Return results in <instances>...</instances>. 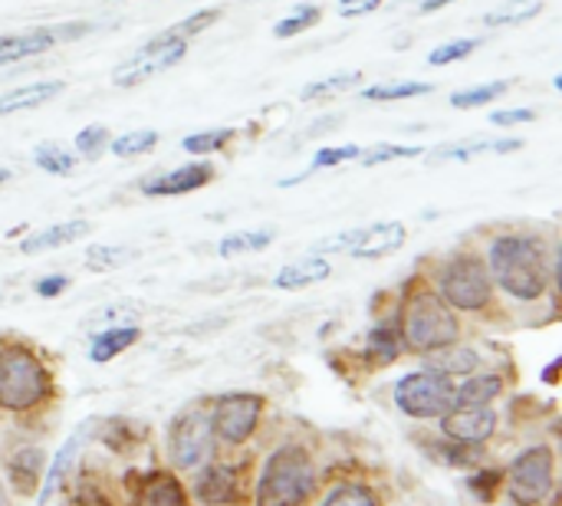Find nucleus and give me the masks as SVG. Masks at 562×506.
Here are the masks:
<instances>
[{
    "mask_svg": "<svg viewBox=\"0 0 562 506\" xmlns=\"http://www.w3.org/2000/svg\"><path fill=\"white\" fill-rule=\"evenodd\" d=\"M128 260V250L122 247H89L86 250V267L89 270H112Z\"/></svg>",
    "mask_w": 562,
    "mask_h": 506,
    "instance_id": "39",
    "label": "nucleus"
},
{
    "mask_svg": "<svg viewBox=\"0 0 562 506\" xmlns=\"http://www.w3.org/2000/svg\"><path fill=\"white\" fill-rule=\"evenodd\" d=\"M359 72H336V76H329V79H316V82H310L303 92H300V99L303 102H316V99H333V95H342L346 89H352V86H359Z\"/></svg>",
    "mask_w": 562,
    "mask_h": 506,
    "instance_id": "29",
    "label": "nucleus"
},
{
    "mask_svg": "<svg viewBox=\"0 0 562 506\" xmlns=\"http://www.w3.org/2000/svg\"><path fill=\"white\" fill-rule=\"evenodd\" d=\"M273 244V230H240V234H231L217 244V254L221 257H237V254H254V250H263Z\"/></svg>",
    "mask_w": 562,
    "mask_h": 506,
    "instance_id": "27",
    "label": "nucleus"
},
{
    "mask_svg": "<svg viewBox=\"0 0 562 506\" xmlns=\"http://www.w3.org/2000/svg\"><path fill=\"white\" fill-rule=\"evenodd\" d=\"M501 392H504L501 375H477L461 389H454V405H491Z\"/></svg>",
    "mask_w": 562,
    "mask_h": 506,
    "instance_id": "25",
    "label": "nucleus"
},
{
    "mask_svg": "<svg viewBox=\"0 0 562 506\" xmlns=\"http://www.w3.org/2000/svg\"><path fill=\"white\" fill-rule=\"evenodd\" d=\"M323 506H379V497L362 484H342L326 497Z\"/></svg>",
    "mask_w": 562,
    "mask_h": 506,
    "instance_id": "34",
    "label": "nucleus"
},
{
    "mask_svg": "<svg viewBox=\"0 0 562 506\" xmlns=\"http://www.w3.org/2000/svg\"><path fill=\"white\" fill-rule=\"evenodd\" d=\"M49 46H53V33H46V30L20 33V36H0V66L26 59V56H36V53H43Z\"/></svg>",
    "mask_w": 562,
    "mask_h": 506,
    "instance_id": "21",
    "label": "nucleus"
},
{
    "mask_svg": "<svg viewBox=\"0 0 562 506\" xmlns=\"http://www.w3.org/2000/svg\"><path fill=\"white\" fill-rule=\"evenodd\" d=\"M33 161H36V168H43L46 175H69L72 165H76L72 155H66L63 148H56V145H49V142H46V145H36Z\"/></svg>",
    "mask_w": 562,
    "mask_h": 506,
    "instance_id": "32",
    "label": "nucleus"
},
{
    "mask_svg": "<svg viewBox=\"0 0 562 506\" xmlns=\"http://www.w3.org/2000/svg\"><path fill=\"white\" fill-rule=\"evenodd\" d=\"M10 471V484L20 491V494H36V484H40V471H43V454L36 448H23L10 458L7 464Z\"/></svg>",
    "mask_w": 562,
    "mask_h": 506,
    "instance_id": "20",
    "label": "nucleus"
},
{
    "mask_svg": "<svg viewBox=\"0 0 562 506\" xmlns=\"http://www.w3.org/2000/svg\"><path fill=\"white\" fill-rule=\"evenodd\" d=\"M537 119V112L533 109H504V112H494L491 115V122L494 125H520V122H533Z\"/></svg>",
    "mask_w": 562,
    "mask_h": 506,
    "instance_id": "43",
    "label": "nucleus"
},
{
    "mask_svg": "<svg viewBox=\"0 0 562 506\" xmlns=\"http://www.w3.org/2000/svg\"><path fill=\"white\" fill-rule=\"evenodd\" d=\"M263 402L257 395H224L211 412V428L227 445H244L260 421Z\"/></svg>",
    "mask_w": 562,
    "mask_h": 506,
    "instance_id": "11",
    "label": "nucleus"
},
{
    "mask_svg": "<svg viewBox=\"0 0 562 506\" xmlns=\"http://www.w3.org/2000/svg\"><path fill=\"white\" fill-rule=\"evenodd\" d=\"M217 20V10H204V13H194L191 20H184V23H178V26H171L178 36H188V33H201L204 26H211Z\"/></svg>",
    "mask_w": 562,
    "mask_h": 506,
    "instance_id": "42",
    "label": "nucleus"
},
{
    "mask_svg": "<svg viewBox=\"0 0 562 506\" xmlns=\"http://www.w3.org/2000/svg\"><path fill=\"white\" fill-rule=\"evenodd\" d=\"M7 178H10V171H3V168H0V184H3Z\"/></svg>",
    "mask_w": 562,
    "mask_h": 506,
    "instance_id": "48",
    "label": "nucleus"
},
{
    "mask_svg": "<svg viewBox=\"0 0 562 506\" xmlns=\"http://www.w3.org/2000/svg\"><path fill=\"white\" fill-rule=\"evenodd\" d=\"M66 286H69V280L56 273V277H46V280H40V283H36V293H40L43 300H53V296H59Z\"/></svg>",
    "mask_w": 562,
    "mask_h": 506,
    "instance_id": "45",
    "label": "nucleus"
},
{
    "mask_svg": "<svg viewBox=\"0 0 562 506\" xmlns=\"http://www.w3.org/2000/svg\"><path fill=\"white\" fill-rule=\"evenodd\" d=\"M402 342L415 352H435L458 342V319L435 293H415L402 313Z\"/></svg>",
    "mask_w": 562,
    "mask_h": 506,
    "instance_id": "3",
    "label": "nucleus"
},
{
    "mask_svg": "<svg viewBox=\"0 0 562 506\" xmlns=\"http://www.w3.org/2000/svg\"><path fill=\"white\" fill-rule=\"evenodd\" d=\"M135 506H188V497L171 474H148L138 487Z\"/></svg>",
    "mask_w": 562,
    "mask_h": 506,
    "instance_id": "17",
    "label": "nucleus"
},
{
    "mask_svg": "<svg viewBox=\"0 0 562 506\" xmlns=\"http://www.w3.org/2000/svg\"><path fill=\"white\" fill-rule=\"evenodd\" d=\"M497 415L487 405H454L441 415V431L458 445H481L494 435Z\"/></svg>",
    "mask_w": 562,
    "mask_h": 506,
    "instance_id": "12",
    "label": "nucleus"
},
{
    "mask_svg": "<svg viewBox=\"0 0 562 506\" xmlns=\"http://www.w3.org/2000/svg\"><path fill=\"white\" fill-rule=\"evenodd\" d=\"M491 270L494 280L517 300H540L547 290V260L543 247L533 237H501L491 247Z\"/></svg>",
    "mask_w": 562,
    "mask_h": 506,
    "instance_id": "1",
    "label": "nucleus"
},
{
    "mask_svg": "<svg viewBox=\"0 0 562 506\" xmlns=\"http://www.w3.org/2000/svg\"><path fill=\"white\" fill-rule=\"evenodd\" d=\"M507 89H510V82H487V86H474V89L454 92V95H451V105H454V109H477V105H487V102L501 99Z\"/></svg>",
    "mask_w": 562,
    "mask_h": 506,
    "instance_id": "31",
    "label": "nucleus"
},
{
    "mask_svg": "<svg viewBox=\"0 0 562 506\" xmlns=\"http://www.w3.org/2000/svg\"><path fill=\"white\" fill-rule=\"evenodd\" d=\"M316 487L313 461L303 448L286 445L270 454L260 487H257V506H303Z\"/></svg>",
    "mask_w": 562,
    "mask_h": 506,
    "instance_id": "2",
    "label": "nucleus"
},
{
    "mask_svg": "<svg viewBox=\"0 0 562 506\" xmlns=\"http://www.w3.org/2000/svg\"><path fill=\"white\" fill-rule=\"evenodd\" d=\"M379 7H382V0H339L342 16H366V13H372Z\"/></svg>",
    "mask_w": 562,
    "mask_h": 506,
    "instance_id": "44",
    "label": "nucleus"
},
{
    "mask_svg": "<svg viewBox=\"0 0 562 506\" xmlns=\"http://www.w3.org/2000/svg\"><path fill=\"white\" fill-rule=\"evenodd\" d=\"M445 349H448V346H445ZM477 366H481V359H477L474 349H448V352L435 349V356L428 359V369L438 372V375H448V379L468 375V372H474Z\"/></svg>",
    "mask_w": 562,
    "mask_h": 506,
    "instance_id": "23",
    "label": "nucleus"
},
{
    "mask_svg": "<svg viewBox=\"0 0 562 506\" xmlns=\"http://www.w3.org/2000/svg\"><path fill=\"white\" fill-rule=\"evenodd\" d=\"M517 148H524L520 138H468V142L438 148L428 161H468V158H474V155H487V151H517Z\"/></svg>",
    "mask_w": 562,
    "mask_h": 506,
    "instance_id": "15",
    "label": "nucleus"
},
{
    "mask_svg": "<svg viewBox=\"0 0 562 506\" xmlns=\"http://www.w3.org/2000/svg\"><path fill=\"white\" fill-rule=\"evenodd\" d=\"M316 20H319V7L306 3V7L293 10L290 16H283V20L277 23V36H296V33L310 30V26H313Z\"/></svg>",
    "mask_w": 562,
    "mask_h": 506,
    "instance_id": "37",
    "label": "nucleus"
},
{
    "mask_svg": "<svg viewBox=\"0 0 562 506\" xmlns=\"http://www.w3.org/2000/svg\"><path fill=\"white\" fill-rule=\"evenodd\" d=\"M405 237H408L405 224L385 221V224H369V227H356V230H346L339 237H329L316 250H339V254H349L359 260H375V257L395 254L405 244Z\"/></svg>",
    "mask_w": 562,
    "mask_h": 506,
    "instance_id": "10",
    "label": "nucleus"
},
{
    "mask_svg": "<svg viewBox=\"0 0 562 506\" xmlns=\"http://www.w3.org/2000/svg\"><path fill=\"white\" fill-rule=\"evenodd\" d=\"M214 178V165L207 161H198V165H184L171 175H161L155 181H145L142 191L151 194V198H171V194H191L198 188H204L207 181Z\"/></svg>",
    "mask_w": 562,
    "mask_h": 506,
    "instance_id": "14",
    "label": "nucleus"
},
{
    "mask_svg": "<svg viewBox=\"0 0 562 506\" xmlns=\"http://www.w3.org/2000/svg\"><path fill=\"white\" fill-rule=\"evenodd\" d=\"M198 484H194V494L198 501L207 506H227L237 501L240 494V471L231 468V464H204L198 468Z\"/></svg>",
    "mask_w": 562,
    "mask_h": 506,
    "instance_id": "13",
    "label": "nucleus"
},
{
    "mask_svg": "<svg viewBox=\"0 0 562 506\" xmlns=\"http://www.w3.org/2000/svg\"><path fill=\"white\" fill-rule=\"evenodd\" d=\"M105 145H109V128H105V125H89V128H82V132L76 135V148H79V155H86V158H95Z\"/></svg>",
    "mask_w": 562,
    "mask_h": 506,
    "instance_id": "40",
    "label": "nucleus"
},
{
    "mask_svg": "<svg viewBox=\"0 0 562 506\" xmlns=\"http://www.w3.org/2000/svg\"><path fill=\"white\" fill-rule=\"evenodd\" d=\"M231 138H234V132H231V128H211V132L188 135V138L181 142V148H184V151H191V155H207V151H221Z\"/></svg>",
    "mask_w": 562,
    "mask_h": 506,
    "instance_id": "33",
    "label": "nucleus"
},
{
    "mask_svg": "<svg viewBox=\"0 0 562 506\" xmlns=\"http://www.w3.org/2000/svg\"><path fill=\"white\" fill-rule=\"evenodd\" d=\"M362 155L359 145H339V148H319L316 158H313V168H333V165H342V161H356Z\"/></svg>",
    "mask_w": 562,
    "mask_h": 506,
    "instance_id": "41",
    "label": "nucleus"
},
{
    "mask_svg": "<svg viewBox=\"0 0 562 506\" xmlns=\"http://www.w3.org/2000/svg\"><path fill=\"white\" fill-rule=\"evenodd\" d=\"M422 148L415 145H375L372 151H362V165L375 168V165H385V161H398V158H418Z\"/></svg>",
    "mask_w": 562,
    "mask_h": 506,
    "instance_id": "36",
    "label": "nucleus"
},
{
    "mask_svg": "<svg viewBox=\"0 0 562 506\" xmlns=\"http://www.w3.org/2000/svg\"><path fill=\"white\" fill-rule=\"evenodd\" d=\"M441 293L448 306L484 310L491 303V273L477 257H454L441 273Z\"/></svg>",
    "mask_w": 562,
    "mask_h": 506,
    "instance_id": "9",
    "label": "nucleus"
},
{
    "mask_svg": "<svg viewBox=\"0 0 562 506\" xmlns=\"http://www.w3.org/2000/svg\"><path fill=\"white\" fill-rule=\"evenodd\" d=\"M557 369H560V362H553V366L547 369V382H550V385L557 382Z\"/></svg>",
    "mask_w": 562,
    "mask_h": 506,
    "instance_id": "47",
    "label": "nucleus"
},
{
    "mask_svg": "<svg viewBox=\"0 0 562 506\" xmlns=\"http://www.w3.org/2000/svg\"><path fill=\"white\" fill-rule=\"evenodd\" d=\"M448 3H454V0H422V10L431 13V10H441V7H448Z\"/></svg>",
    "mask_w": 562,
    "mask_h": 506,
    "instance_id": "46",
    "label": "nucleus"
},
{
    "mask_svg": "<svg viewBox=\"0 0 562 506\" xmlns=\"http://www.w3.org/2000/svg\"><path fill=\"white\" fill-rule=\"evenodd\" d=\"M217 451V435L211 428L207 412H181L171 428H168V454L178 471H198L214 461Z\"/></svg>",
    "mask_w": 562,
    "mask_h": 506,
    "instance_id": "5",
    "label": "nucleus"
},
{
    "mask_svg": "<svg viewBox=\"0 0 562 506\" xmlns=\"http://www.w3.org/2000/svg\"><path fill=\"white\" fill-rule=\"evenodd\" d=\"M155 142H158V132H151V128H135V132L119 135L109 148H112L119 158H135V155L151 151V148H155Z\"/></svg>",
    "mask_w": 562,
    "mask_h": 506,
    "instance_id": "30",
    "label": "nucleus"
},
{
    "mask_svg": "<svg viewBox=\"0 0 562 506\" xmlns=\"http://www.w3.org/2000/svg\"><path fill=\"white\" fill-rule=\"evenodd\" d=\"M49 395V375L40 359L20 346L0 349V405L7 412H30Z\"/></svg>",
    "mask_w": 562,
    "mask_h": 506,
    "instance_id": "4",
    "label": "nucleus"
},
{
    "mask_svg": "<svg viewBox=\"0 0 562 506\" xmlns=\"http://www.w3.org/2000/svg\"><path fill=\"white\" fill-rule=\"evenodd\" d=\"M477 43H481V40H454V43H445V46H438V49L428 53V63H431V66H445V63L464 59V56H471V53L477 49Z\"/></svg>",
    "mask_w": 562,
    "mask_h": 506,
    "instance_id": "38",
    "label": "nucleus"
},
{
    "mask_svg": "<svg viewBox=\"0 0 562 506\" xmlns=\"http://www.w3.org/2000/svg\"><path fill=\"white\" fill-rule=\"evenodd\" d=\"M86 234H89V224H86V221L53 224V227H46V230H40V234H30V237L20 244V250H23V254H40V250H49V247L72 244V240H79V237H86Z\"/></svg>",
    "mask_w": 562,
    "mask_h": 506,
    "instance_id": "18",
    "label": "nucleus"
},
{
    "mask_svg": "<svg viewBox=\"0 0 562 506\" xmlns=\"http://www.w3.org/2000/svg\"><path fill=\"white\" fill-rule=\"evenodd\" d=\"M435 86L431 82H375L362 92L366 102H395V99H415L428 95Z\"/></svg>",
    "mask_w": 562,
    "mask_h": 506,
    "instance_id": "26",
    "label": "nucleus"
},
{
    "mask_svg": "<svg viewBox=\"0 0 562 506\" xmlns=\"http://www.w3.org/2000/svg\"><path fill=\"white\" fill-rule=\"evenodd\" d=\"M333 273V267H329V260H323V257H306L303 263H290V267H283L280 273H277V286L280 290H303V286H313V283H319V280H326Z\"/></svg>",
    "mask_w": 562,
    "mask_h": 506,
    "instance_id": "19",
    "label": "nucleus"
},
{
    "mask_svg": "<svg viewBox=\"0 0 562 506\" xmlns=\"http://www.w3.org/2000/svg\"><path fill=\"white\" fill-rule=\"evenodd\" d=\"M138 326H112V329H105V333H99L95 336V342H92V362H109V359H115L119 352H125L128 346H135L138 342Z\"/></svg>",
    "mask_w": 562,
    "mask_h": 506,
    "instance_id": "22",
    "label": "nucleus"
},
{
    "mask_svg": "<svg viewBox=\"0 0 562 506\" xmlns=\"http://www.w3.org/2000/svg\"><path fill=\"white\" fill-rule=\"evenodd\" d=\"M59 92H63V82H56V79L33 82V86H20V89L0 95V115H13V112H23V109H36V105L56 99Z\"/></svg>",
    "mask_w": 562,
    "mask_h": 506,
    "instance_id": "16",
    "label": "nucleus"
},
{
    "mask_svg": "<svg viewBox=\"0 0 562 506\" xmlns=\"http://www.w3.org/2000/svg\"><path fill=\"white\" fill-rule=\"evenodd\" d=\"M184 53H188V40L178 36L175 30H168V33L148 40L135 56H128V59L112 72V82L122 86V89H132V86H138V82H145V79L165 72V69H171L178 59H184Z\"/></svg>",
    "mask_w": 562,
    "mask_h": 506,
    "instance_id": "8",
    "label": "nucleus"
},
{
    "mask_svg": "<svg viewBox=\"0 0 562 506\" xmlns=\"http://www.w3.org/2000/svg\"><path fill=\"white\" fill-rule=\"evenodd\" d=\"M504 484L517 506L543 504L553 491V451L547 445L527 448L520 458H514L510 471L504 474Z\"/></svg>",
    "mask_w": 562,
    "mask_h": 506,
    "instance_id": "7",
    "label": "nucleus"
},
{
    "mask_svg": "<svg viewBox=\"0 0 562 506\" xmlns=\"http://www.w3.org/2000/svg\"><path fill=\"white\" fill-rule=\"evenodd\" d=\"M540 10H543V0H507V3H501L497 10H491V13L484 16V23H487V26L524 23V20L537 16Z\"/></svg>",
    "mask_w": 562,
    "mask_h": 506,
    "instance_id": "28",
    "label": "nucleus"
},
{
    "mask_svg": "<svg viewBox=\"0 0 562 506\" xmlns=\"http://www.w3.org/2000/svg\"><path fill=\"white\" fill-rule=\"evenodd\" d=\"M395 405L418 421L441 418L445 412L454 408V382L448 375H438L431 369L412 372L395 385Z\"/></svg>",
    "mask_w": 562,
    "mask_h": 506,
    "instance_id": "6",
    "label": "nucleus"
},
{
    "mask_svg": "<svg viewBox=\"0 0 562 506\" xmlns=\"http://www.w3.org/2000/svg\"><path fill=\"white\" fill-rule=\"evenodd\" d=\"M82 438H86V428H79L66 445H63V451L56 454V461H53V468H49V474H46V484H43V491H40V506L49 504V497L59 491V484H63V474L69 471V464H72V458H76V451H79V445H82Z\"/></svg>",
    "mask_w": 562,
    "mask_h": 506,
    "instance_id": "24",
    "label": "nucleus"
},
{
    "mask_svg": "<svg viewBox=\"0 0 562 506\" xmlns=\"http://www.w3.org/2000/svg\"><path fill=\"white\" fill-rule=\"evenodd\" d=\"M369 352H375L382 362L398 359V352H402V333H395V329H389V326L372 329V336H369Z\"/></svg>",
    "mask_w": 562,
    "mask_h": 506,
    "instance_id": "35",
    "label": "nucleus"
}]
</instances>
